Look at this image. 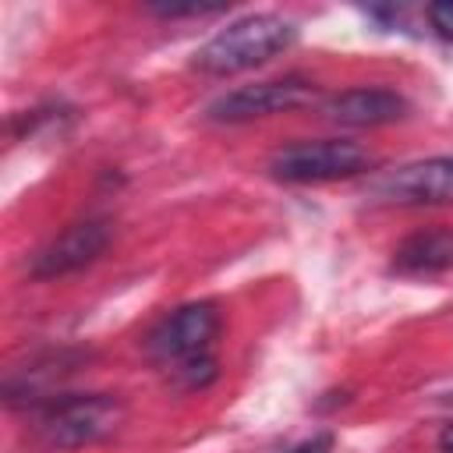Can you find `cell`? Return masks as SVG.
I'll list each match as a JSON object with an SVG mask.
<instances>
[{
  "mask_svg": "<svg viewBox=\"0 0 453 453\" xmlns=\"http://www.w3.org/2000/svg\"><path fill=\"white\" fill-rule=\"evenodd\" d=\"M368 191L386 205H446L453 202V156H428L386 170Z\"/></svg>",
  "mask_w": 453,
  "mask_h": 453,
  "instance_id": "6",
  "label": "cell"
},
{
  "mask_svg": "<svg viewBox=\"0 0 453 453\" xmlns=\"http://www.w3.org/2000/svg\"><path fill=\"white\" fill-rule=\"evenodd\" d=\"M294 39H297V28L283 14H269V11L248 14L219 28L209 42H202L195 50V67L212 78L241 74L290 50Z\"/></svg>",
  "mask_w": 453,
  "mask_h": 453,
  "instance_id": "1",
  "label": "cell"
},
{
  "mask_svg": "<svg viewBox=\"0 0 453 453\" xmlns=\"http://www.w3.org/2000/svg\"><path fill=\"white\" fill-rule=\"evenodd\" d=\"M166 375H170V382H173L177 389L195 393V389H205L209 382H216L219 365H216V357H212V354H198V357H188V361H180V365L166 368Z\"/></svg>",
  "mask_w": 453,
  "mask_h": 453,
  "instance_id": "10",
  "label": "cell"
},
{
  "mask_svg": "<svg viewBox=\"0 0 453 453\" xmlns=\"http://www.w3.org/2000/svg\"><path fill=\"white\" fill-rule=\"evenodd\" d=\"M428 25H432V32H435L439 39L453 42V0L432 4V7H428Z\"/></svg>",
  "mask_w": 453,
  "mask_h": 453,
  "instance_id": "12",
  "label": "cell"
},
{
  "mask_svg": "<svg viewBox=\"0 0 453 453\" xmlns=\"http://www.w3.org/2000/svg\"><path fill=\"white\" fill-rule=\"evenodd\" d=\"M322 113L340 127H382L407 117V99L396 88L361 85V88H343L329 96L322 103Z\"/></svg>",
  "mask_w": 453,
  "mask_h": 453,
  "instance_id": "8",
  "label": "cell"
},
{
  "mask_svg": "<svg viewBox=\"0 0 453 453\" xmlns=\"http://www.w3.org/2000/svg\"><path fill=\"white\" fill-rule=\"evenodd\" d=\"M113 241V223L106 216H85L78 223H71L67 230H60L50 244H42L32 255V276L35 280H57L67 273H78L85 265H92Z\"/></svg>",
  "mask_w": 453,
  "mask_h": 453,
  "instance_id": "7",
  "label": "cell"
},
{
  "mask_svg": "<svg viewBox=\"0 0 453 453\" xmlns=\"http://www.w3.org/2000/svg\"><path fill=\"white\" fill-rule=\"evenodd\" d=\"M219 308L212 301H188L180 308H173L170 315H163L142 340V350L152 365L173 368L188 357L209 354L216 333H219Z\"/></svg>",
  "mask_w": 453,
  "mask_h": 453,
  "instance_id": "4",
  "label": "cell"
},
{
  "mask_svg": "<svg viewBox=\"0 0 453 453\" xmlns=\"http://www.w3.org/2000/svg\"><path fill=\"white\" fill-rule=\"evenodd\" d=\"M439 449H442V453H453V421L439 432Z\"/></svg>",
  "mask_w": 453,
  "mask_h": 453,
  "instance_id": "14",
  "label": "cell"
},
{
  "mask_svg": "<svg viewBox=\"0 0 453 453\" xmlns=\"http://www.w3.org/2000/svg\"><path fill=\"white\" fill-rule=\"evenodd\" d=\"M127 421V407L117 393H64L39 407L35 439L46 449H85L113 439Z\"/></svg>",
  "mask_w": 453,
  "mask_h": 453,
  "instance_id": "2",
  "label": "cell"
},
{
  "mask_svg": "<svg viewBox=\"0 0 453 453\" xmlns=\"http://www.w3.org/2000/svg\"><path fill=\"white\" fill-rule=\"evenodd\" d=\"M315 92L319 88L311 78L283 74V78H269V81H255V85H241V88L223 92L219 99H212L205 106V117L216 124H248V120L297 110V106L311 103Z\"/></svg>",
  "mask_w": 453,
  "mask_h": 453,
  "instance_id": "5",
  "label": "cell"
},
{
  "mask_svg": "<svg viewBox=\"0 0 453 453\" xmlns=\"http://www.w3.org/2000/svg\"><path fill=\"white\" fill-rule=\"evenodd\" d=\"M372 166V152L350 138H315V142H290L280 145L265 170L273 180L283 184H326L347 180Z\"/></svg>",
  "mask_w": 453,
  "mask_h": 453,
  "instance_id": "3",
  "label": "cell"
},
{
  "mask_svg": "<svg viewBox=\"0 0 453 453\" xmlns=\"http://www.w3.org/2000/svg\"><path fill=\"white\" fill-rule=\"evenodd\" d=\"M149 14H156V18H212V14H223L226 11V4H198V0H191V4H149L145 7Z\"/></svg>",
  "mask_w": 453,
  "mask_h": 453,
  "instance_id": "11",
  "label": "cell"
},
{
  "mask_svg": "<svg viewBox=\"0 0 453 453\" xmlns=\"http://www.w3.org/2000/svg\"><path fill=\"white\" fill-rule=\"evenodd\" d=\"M329 449H333V435H329V432H319V435L297 442V446L287 449V453H329Z\"/></svg>",
  "mask_w": 453,
  "mask_h": 453,
  "instance_id": "13",
  "label": "cell"
},
{
  "mask_svg": "<svg viewBox=\"0 0 453 453\" xmlns=\"http://www.w3.org/2000/svg\"><path fill=\"white\" fill-rule=\"evenodd\" d=\"M400 276H439L453 269V226H425L407 234L389 258Z\"/></svg>",
  "mask_w": 453,
  "mask_h": 453,
  "instance_id": "9",
  "label": "cell"
}]
</instances>
